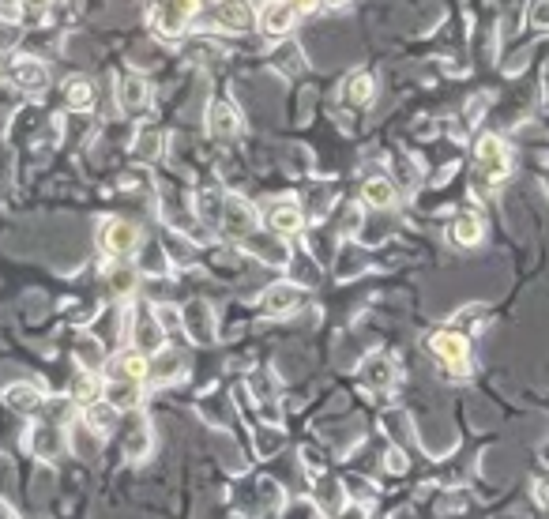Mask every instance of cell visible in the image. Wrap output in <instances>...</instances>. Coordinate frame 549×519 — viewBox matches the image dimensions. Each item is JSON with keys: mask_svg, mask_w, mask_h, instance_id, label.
I'll return each instance as SVG.
<instances>
[{"mask_svg": "<svg viewBox=\"0 0 549 519\" xmlns=\"http://www.w3.org/2000/svg\"><path fill=\"white\" fill-rule=\"evenodd\" d=\"M294 23H298V8L290 0H267L264 8H260V16H256V27L267 38H286V34L294 31Z\"/></svg>", "mask_w": 549, "mask_h": 519, "instance_id": "obj_1", "label": "cell"}, {"mask_svg": "<svg viewBox=\"0 0 549 519\" xmlns=\"http://www.w3.org/2000/svg\"><path fill=\"white\" fill-rule=\"evenodd\" d=\"M196 12H200V0H158L155 8L158 31L166 34V38H173V34L185 31V23H189Z\"/></svg>", "mask_w": 549, "mask_h": 519, "instance_id": "obj_2", "label": "cell"}, {"mask_svg": "<svg viewBox=\"0 0 549 519\" xmlns=\"http://www.w3.org/2000/svg\"><path fill=\"white\" fill-rule=\"evenodd\" d=\"M211 19H215V27H222V31L245 34L252 23H256V12H252L249 0H219V4L211 8Z\"/></svg>", "mask_w": 549, "mask_h": 519, "instance_id": "obj_3", "label": "cell"}, {"mask_svg": "<svg viewBox=\"0 0 549 519\" xmlns=\"http://www.w3.org/2000/svg\"><path fill=\"white\" fill-rule=\"evenodd\" d=\"M222 230H226V237H234V241H245V237L256 230L252 207L245 204L241 196H230V200H226V219H222Z\"/></svg>", "mask_w": 549, "mask_h": 519, "instance_id": "obj_4", "label": "cell"}, {"mask_svg": "<svg viewBox=\"0 0 549 519\" xmlns=\"http://www.w3.org/2000/svg\"><path fill=\"white\" fill-rule=\"evenodd\" d=\"M433 350H437L440 362H448L452 369L467 373V339L459 331H437L433 335Z\"/></svg>", "mask_w": 549, "mask_h": 519, "instance_id": "obj_5", "label": "cell"}, {"mask_svg": "<svg viewBox=\"0 0 549 519\" xmlns=\"http://www.w3.org/2000/svg\"><path fill=\"white\" fill-rule=\"evenodd\" d=\"M478 158H482V170L486 177H508L512 162H508V147L497 136H482L478 140Z\"/></svg>", "mask_w": 549, "mask_h": 519, "instance_id": "obj_6", "label": "cell"}, {"mask_svg": "<svg viewBox=\"0 0 549 519\" xmlns=\"http://www.w3.org/2000/svg\"><path fill=\"white\" fill-rule=\"evenodd\" d=\"M136 241H140V230L132 226V222H106V230H102V245L113 252V256H128V252H136Z\"/></svg>", "mask_w": 549, "mask_h": 519, "instance_id": "obj_7", "label": "cell"}, {"mask_svg": "<svg viewBox=\"0 0 549 519\" xmlns=\"http://www.w3.org/2000/svg\"><path fill=\"white\" fill-rule=\"evenodd\" d=\"M136 346H140V354H151V350H162V328H158V320L151 309H140L136 313Z\"/></svg>", "mask_w": 549, "mask_h": 519, "instance_id": "obj_8", "label": "cell"}, {"mask_svg": "<svg viewBox=\"0 0 549 519\" xmlns=\"http://www.w3.org/2000/svg\"><path fill=\"white\" fill-rule=\"evenodd\" d=\"M12 79H16L23 91H46V83H49V72L42 68L38 61H31V57H23V61L12 64Z\"/></svg>", "mask_w": 549, "mask_h": 519, "instance_id": "obj_9", "label": "cell"}, {"mask_svg": "<svg viewBox=\"0 0 549 519\" xmlns=\"http://www.w3.org/2000/svg\"><path fill=\"white\" fill-rule=\"evenodd\" d=\"M267 226H271V234H298L305 219H301L298 204H275L267 211Z\"/></svg>", "mask_w": 549, "mask_h": 519, "instance_id": "obj_10", "label": "cell"}, {"mask_svg": "<svg viewBox=\"0 0 549 519\" xmlns=\"http://www.w3.org/2000/svg\"><path fill=\"white\" fill-rule=\"evenodd\" d=\"M373 91H377V87H373V76H369V72H354L343 87V95L350 98L354 106H369V102H373Z\"/></svg>", "mask_w": 549, "mask_h": 519, "instance_id": "obj_11", "label": "cell"}, {"mask_svg": "<svg viewBox=\"0 0 549 519\" xmlns=\"http://www.w3.org/2000/svg\"><path fill=\"white\" fill-rule=\"evenodd\" d=\"M207 125H211V132H219V136H234L237 128H241V121H237V113L226 106V102H215L211 110H207Z\"/></svg>", "mask_w": 549, "mask_h": 519, "instance_id": "obj_12", "label": "cell"}, {"mask_svg": "<svg viewBox=\"0 0 549 519\" xmlns=\"http://www.w3.org/2000/svg\"><path fill=\"white\" fill-rule=\"evenodd\" d=\"M482 219H474V215H459L452 226V241H459V245H478L482 241Z\"/></svg>", "mask_w": 549, "mask_h": 519, "instance_id": "obj_13", "label": "cell"}, {"mask_svg": "<svg viewBox=\"0 0 549 519\" xmlns=\"http://www.w3.org/2000/svg\"><path fill=\"white\" fill-rule=\"evenodd\" d=\"M8 403L16 410H23V414H31V410L42 407V392L31 388V384H12V388H8Z\"/></svg>", "mask_w": 549, "mask_h": 519, "instance_id": "obj_14", "label": "cell"}, {"mask_svg": "<svg viewBox=\"0 0 549 519\" xmlns=\"http://www.w3.org/2000/svg\"><path fill=\"white\" fill-rule=\"evenodd\" d=\"M361 196H365V204L369 207H392L395 204V185L392 181H384V177H377V181H369V185L361 189Z\"/></svg>", "mask_w": 549, "mask_h": 519, "instance_id": "obj_15", "label": "cell"}, {"mask_svg": "<svg viewBox=\"0 0 549 519\" xmlns=\"http://www.w3.org/2000/svg\"><path fill=\"white\" fill-rule=\"evenodd\" d=\"M98 392H102V384H98V377L95 373H76V380H72V399H79V403H98Z\"/></svg>", "mask_w": 549, "mask_h": 519, "instance_id": "obj_16", "label": "cell"}, {"mask_svg": "<svg viewBox=\"0 0 549 519\" xmlns=\"http://www.w3.org/2000/svg\"><path fill=\"white\" fill-rule=\"evenodd\" d=\"M113 365H117V377H125L128 384L147 377V358H143V354H121Z\"/></svg>", "mask_w": 549, "mask_h": 519, "instance_id": "obj_17", "label": "cell"}, {"mask_svg": "<svg viewBox=\"0 0 549 519\" xmlns=\"http://www.w3.org/2000/svg\"><path fill=\"white\" fill-rule=\"evenodd\" d=\"M117 95H121V106L125 110H140L143 106V98H147V87H143L140 79H121V87H117Z\"/></svg>", "mask_w": 549, "mask_h": 519, "instance_id": "obj_18", "label": "cell"}, {"mask_svg": "<svg viewBox=\"0 0 549 519\" xmlns=\"http://www.w3.org/2000/svg\"><path fill=\"white\" fill-rule=\"evenodd\" d=\"M298 286H275V290H267L264 305L271 313H286V305H298Z\"/></svg>", "mask_w": 549, "mask_h": 519, "instance_id": "obj_19", "label": "cell"}, {"mask_svg": "<svg viewBox=\"0 0 549 519\" xmlns=\"http://www.w3.org/2000/svg\"><path fill=\"white\" fill-rule=\"evenodd\" d=\"M392 380H395V373L384 358H369V362H365V384H373V388H388Z\"/></svg>", "mask_w": 549, "mask_h": 519, "instance_id": "obj_20", "label": "cell"}, {"mask_svg": "<svg viewBox=\"0 0 549 519\" xmlns=\"http://www.w3.org/2000/svg\"><path fill=\"white\" fill-rule=\"evenodd\" d=\"M181 362H185L181 354H162V358L151 365V377L155 380H173L177 373H181Z\"/></svg>", "mask_w": 549, "mask_h": 519, "instance_id": "obj_21", "label": "cell"}, {"mask_svg": "<svg viewBox=\"0 0 549 519\" xmlns=\"http://www.w3.org/2000/svg\"><path fill=\"white\" fill-rule=\"evenodd\" d=\"M68 106L72 110H87L91 106V83L87 79H72L68 83Z\"/></svg>", "mask_w": 549, "mask_h": 519, "instance_id": "obj_22", "label": "cell"}, {"mask_svg": "<svg viewBox=\"0 0 549 519\" xmlns=\"http://www.w3.org/2000/svg\"><path fill=\"white\" fill-rule=\"evenodd\" d=\"M87 418H91V425H102V429H110L113 422H117V407H106V403H91V410H87Z\"/></svg>", "mask_w": 549, "mask_h": 519, "instance_id": "obj_23", "label": "cell"}, {"mask_svg": "<svg viewBox=\"0 0 549 519\" xmlns=\"http://www.w3.org/2000/svg\"><path fill=\"white\" fill-rule=\"evenodd\" d=\"M531 27H534V31H549V0H534Z\"/></svg>", "mask_w": 549, "mask_h": 519, "instance_id": "obj_24", "label": "cell"}, {"mask_svg": "<svg viewBox=\"0 0 549 519\" xmlns=\"http://www.w3.org/2000/svg\"><path fill=\"white\" fill-rule=\"evenodd\" d=\"M110 403H113V407H132V403H136V392H132V388H125V384H113V388H110Z\"/></svg>", "mask_w": 549, "mask_h": 519, "instance_id": "obj_25", "label": "cell"}, {"mask_svg": "<svg viewBox=\"0 0 549 519\" xmlns=\"http://www.w3.org/2000/svg\"><path fill=\"white\" fill-rule=\"evenodd\" d=\"M132 283H136V275H132L128 268L113 271V290H117V294H121V290H132Z\"/></svg>", "mask_w": 549, "mask_h": 519, "instance_id": "obj_26", "label": "cell"}, {"mask_svg": "<svg viewBox=\"0 0 549 519\" xmlns=\"http://www.w3.org/2000/svg\"><path fill=\"white\" fill-rule=\"evenodd\" d=\"M16 42V27L12 23H0V46H12Z\"/></svg>", "mask_w": 549, "mask_h": 519, "instance_id": "obj_27", "label": "cell"}, {"mask_svg": "<svg viewBox=\"0 0 549 519\" xmlns=\"http://www.w3.org/2000/svg\"><path fill=\"white\" fill-rule=\"evenodd\" d=\"M320 4H324V8H346L350 0H320Z\"/></svg>", "mask_w": 549, "mask_h": 519, "instance_id": "obj_28", "label": "cell"}, {"mask_svg": "<svg viewBox=\"0 0 549 519\" xmlns=\"http://www.w3.org/2000/svg\"><path fill=\"white\" fill-rule=\"evenodd\" d=\"M290 4H294V8H298V12H301V8H305V12H309V8H313L316 0H290Z\"/></svg>", "mask_w": 549, "mask_h": 519, "instance_id": "obj_29", "label": "cell"}, {"mask_svg": "<svg viewBox=\"0 0 549 519\" xmlns=\"http://www.w3.org/2000/svg\"><path fill=\"white\" fill-rule=\"evenodd\" d=\"M16 4H19V0H0V8H4V12H12Z\"/></svg>", "mask_w": 549, "mask_h": 519, "instance_id": "obj_30", "label": "cell"}, {"mask_svg": "<svg viewBox=\"0 0 549 519\" xmlns=\"http://www.w3.org/2000/svg\"><path fill=\"white\" fill-rule=\"evenodd\" d=\"M27 4H31V8H46L49 0H27Z\"/></svg>", "mask_w": 549, "mask_h": 519, "instance_id": "obj_31", "label": "cell"}]
</instances>
